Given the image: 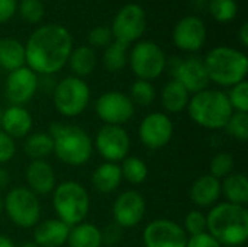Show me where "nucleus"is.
I'll list each match as a JSON object with an SVG mask.
<instances>
[{"label":"nucleus","mask_w":248,"mask_h":247,"mask_svg":"<svg viewBox=\"0 0 248 247\" xmlns=\"http://www.w3.org/2000/svg\"><path fill=\"white\" fill-rule=\"evenodd\" d=\"M73 51L70 31L58 23L42 25L35 29L25 44L26 66L41 76H51L62 70Z\"/></svg>","instance_id":"nucleus-1"},{"label":"nucleus","mask_w":248,"mask_h":247,"mask_svg":"<svg viewBox=\"0 0 248 247\" xmlns=\"http://www.w3.org/2000/svg\"><path fill=\"white\" fill-rule=\"evenodd\" d=\"M206 233L222 247H240L248 239V211L243 205L221 202L206 215Z\"/></svg>","instance_id":"nucleus-2"},{"label":"nucleus","mask_w":248,"mask_h":247,"mask_svg":"<svg viewBox=\"0 0 248 247\" xmlns=\"http://www.w3.org/2000/svg\"><path fill=\"white\" fill-rule=\"evenodd\" d=\"M48 134L54 141L52 153H55L60 162L78 167L90 160L93 154V141L83 128L55 122L49 127Z\"/></svg>","instance_id":"nucleus-3"},{"label":"nucleus","mask_w":248,"mask_h":247,"mask_svg":"<svg viewBox=\"0 0 248 247\" xmlns=\"http://www.w3.org/2000/svg\"><path fill=\"white\" fill-rule=\"evenodd\" d=\"M209 82L222 87H232L246 80L248 73V58L246 52L232 47H215L205 60Z\"/></svg>","instance_id":"nucleus-4"},{"label":"nucleus","mask_w":248,"mask_h":247,"mask_svg":"<svg viewBox=\"0 0 248 247\" xmlns=\"http://www.w3.org/2000/svg\"><path fill=\"white\" fill-rule=\"evenodd\" d=\"M186 109L189 111L193 122L208 130L225 128L234 112L228 96L224 92L215 89H205L195 93L190 98Z\"/></svg>","instance_id":"nucleus-5"},{"label":"nucleus","mask_w":248,"mask_h":247,"mask_svg":"<svg viewBox=\"0 0 248 247\" xmlns=\"http://www.w3.org/2000/svg\"><path fill=\"white\" fill-rule=\"evenodd\" d=\"M52 205L58 220L68 227H74L89 215L90 197L83 185L74 181H65L52 191Z\"/></svg>","instance_id":"nucleus-6"},{"label":"nucleus","mask_w":248,"mask_h":247,"mask_svg":"<svg viewBox=\"0 0 248 247\" xmlns=\"http://www.w3.org/2000/svg\"><path fill=\"white\" fill-rule=\"evenodd\" d=\"M52 100L55 109L64 116L80 115L90 102L89 84L76 76H68L60 80L52 90Z\"/></svg>","instance_id":"nucleus-7"},{"label":"nucleus","mask_w":248,"mask_h":247,"mask_svg":"<svg viewBox=\"0 0 248 247\" xmlns=\"http://www.w3.org/2000/svg\"><path fill=\"white\" fill-rule=\"evenodd\" d=\"M128 63L138 79L151 82L163 74L167 58L163 48L154 41H138L128 52Z\"/></svg>","instance_id":"nucleus-8"},{"label":"nucleus","mask_w":248,"mask_h":247,"mask_svg":"<svg viewBox=\"0 0 248 247\" xmlns=\"http://www.w3.org/2000/svg\"><path fill=\"white\" fill-rule=\"evenodd\" d=\"M3 207L10 221L20 229L35 227L39 221V199L29 188L17 186L10 189L4 198Z\"/></svg>","instance_id":"nucleus-9"},{"label":"nucleus","mask_w":248,"mask_h":247,"mask_svg":"<svg viewBox=\"0 0 248 247\" xmlns=\"http://www.w3.org/2000/svg\"><path fill=\"white\" fill-rule=\"evenodd\" d=\"M147 29V15L141 4L128 3L122 6L113 17L110 31L113 41L122 42L129 47V44L141 39Z\"/></svg>","instance_id":"nucleus-10"},{"label":"nucleus","mask_w":248,"mask_h":247,"mask_svg":"<svg viewBox=\"0 0 248 247\" xmlns=\"http://www.w3.org/2000/svg\"><path fill=\"white\" fill-rule=\"evenodd\" d=\"M99 154L109 163L122 162L131 150V138L119 125H103L94 140Z\"/></svg>","instance_id":"nucleus-11"},{"label":"nucleus","mask_w":248,"mask_h":247,"mask_svg":"<svg viewBox=\"0 0 248 247\" xmlns=\"http://www.w3.org/2000/svg\"><path fill=\"white\" fill-rule=\"evenodd\" d=\"M96 114L105 125L126 124L135 114V106L128 95L121 92H106L96 102Z\"/></svg>","instance_id":"nucleus-12"},{"label":"nucleus","mask_w":248,"mask_h":247,"mask_svg":"<svg viewBox=\"0 0 248 247\" xmlns=\"http://www.w3.org/2000/svg\"><path fill=\"white\" fill-rule=\"evenodd\" d=\"M173 131V122L164 112H151L141 121L138 135L145 147L158 150L170 143Z\"/></svg>","instance_id":"nucleus-13"},{"label":"nucleus","mask_w":248,"mask_h":247,"mask_svg":"<svg viewBox=\"0 0 248 247\" xmlns=\"http://www.w3.org/2000/svg\"><path fill=\"white\" fill-rule=\"evenodd\" d=\"M142 240L145 247H186L187 234L177 223L160 218L145 227Z\"/></svg>","instance_id":"nucleus-14"},{"label":"nucleus","mask_w":248,"mask_h":247,"mask_svg":"<svg viewBox=\"0 0 248 247\" xmlns=\"http://www.w3.org/2000/svg\"><path fill=\"white\" fill-rule=\"evenodd\" d=\"M38 87H39V77L28 66L10 71L4 83L6 98L12 105L16 106H22L28 103L36 93Z\"/></svg>","instance_id":"nucleus-15"},{"label":"nucleus","mask_w":248,"mask_h":247,"mask_svg":"<svg viewBox=\"0 0 248 247\" xmlns=\"http://www.w3.org/2000/svg\"><path fill=\"white\" fill-rule=\"evenodd\" d=\"M206 35L205 22L195 15H189L176 23L173 29V42L182 51L196 52L205 45Z\"/></svg>","instance_id":"nucleus-16"},{"label":"nucleus","mask_w":248,"mask_h":247,"mask_svg":"<svg viewBox=\"0 0 248 247\" xmlns=\"http://www.w3.org/2000/svg\"><path fill=\"white\" fill-rule=\"evenodd\" d=\"M145 215L144 197L137 191L121 194L113 204V221L121 229L137 227Z\"/></svg>","instance_id":"nucleus-17"},{"label":"nucleus","mask_w":248,"mask_h":247,"mask_svg":"<svg viewBox=\"0 0 248 247\" xmlns=\"http://www.w3.org/2000/svg\"><path fill=\"white\" fill-rule=\"evenodd\" d=\"M173 76L174 80L183 84L185 89L193 95L208 89L209 84V76L205 63L198 57H189L177 61L173 67Z\"/></svg>","instance_id":"nucleus-18"},{"label":"nucleus","mask_w":248,"mask_h":247,"mask_svg":"<svg viewBox=\"0 0 248 247\" xmlns=\"http://www.w3.org/2000/svg\"><path fill=\"white\" fill-rule=\"evenodd\" d=\"M29 189L38 195H48L55 189V172L45 160H32L26 169Z\"/></svg>","instance_id":"nucleus-19"},{"label":"nucleus","mask_w":248,"mask_h":247,"mask_svg":"<svg viewBox=\"0 0 248 247\" xmlns=\"http://www.w3.org/2000/svg\"><path fill=\"white\" fill-rule=\"evenodd\" d=\"M70 227L58 218L45 220L35 226L33 242L39 247H61L67 243Z\"/></svg>","instance_id":"nucleus-20"},{"label":"nucleus","mask_w":248,"mask_h":247,"mask_svg":"<svg viewBox=\"0 0 248 247\" xmlns=\"http://www.w3.org/2000/svg\"><path fill=\"white\" fill-rule=\"evenodd\" d=\"M0 128L13 140L26 137L32 130V116L23 106L12 105L3 111Z\"/></svg>","instance_id":"nucleus-21"},{"label":"nucleus","mask_w":248,"mask_h":247,"mask_svg":"<svg viewBox=\"0 0 248 247\" xmlns=\"http://www.w3.org/2000/svg\"><path fill=\"white\" fill-rule=\"evenodd\" d=\"M221 197V181L212 175L198 178L190 188V199L198 207H212Z\"/></svg>","instance_id":"nucleus-22"},{"label":"nucleus","mask_w":248,"mask_h":247,"mask_svg":"<svg viewBox=\"0 0 248 247\" xmlns=\"http://www.w3.org/2000/svg\"><path fill=\"white\" fill-rule=\"evenodd\" d=\"M122 182L121 167L116 163H103L92 175V185L100 194H110L119 188Z\"/></svg>","instance_id":"nucleus-23"},{"label":"nucleus","mask_w":248,"mask_h":247,"mask_svg":"<svg viewBox=\"0 0 248 247\" xmlns=\"http://www.w3.org/2000/svg\"><path fill=\"white\" fill-rule=\"evenodd\" d=\"M25 64V45L15 38H0V68L10 73Z\"/></svg>","instance_id":"nucleus-24"},{"label":"nucleus","mask_w":248,"mask_h":247,"mask_svg":"<svg viewBox=\"0 0 248 247\" xmlns=\"http://www.w3.org/2000/svg\"><path fill=\"white\" fill-rule=\"evenodd\" d=\"M190 93L177 80H170L161 90V106L170 114H179L189 105Z\"/></svg>","instance_id":"nucleus-25"},{"label":"nucleus","mask_w":248,"mask_h":247,"mask_svg":"<svg viewBox=\"0 0 248 247\" xmlns=\"http://www.w3.org/2000/svg\"><path fill=\"white\" fill-rule=\"evenodd\" d=\"M68 66L76 77H86L92 74L97 64L96 52L89 45H80L77 48H73L70 57H68Z\"/></svg>","instance_id":"nucleus-26"},{"label":"nucleus","mask_w":248,"mask_h":247,"mask_svg":"<svg viewBox=\"0 0 248 247\" xmlns=\"http://www.w3.org/2000/svg\"><path fill=\"white\" fill-rule=\"evenodd\" d=\"M221 194L227 198V202L243 205L248 204V179L243 173H231L224 178L221 183Z\"/></svg>","instance_id":"nucleus-27"},{"label":"nucleus","mask_w":248,"mask_h":247,"mask_svg":"<svg viewBox=\"0 0 248 247\" xmlns=\"http://www.w3.org/2000/svg\"><path fill=\"white\" fill-rule=\"evenodd\" d=\"M68 247H102V231L92 223H80L70 227Z\"/></svg>","instance_id":"nucleus-28"},{"label":"nucleus","mask_w":248,"mask_h":247,"mask_svg":"<svg viewBox=\"0 0 248 247\" xmlns=\"http://www.w3.org/2000/svg\"><path fill=\"white\" fill-rule=\"evenodd\" d=\"M23 150H25L26 156L31 157L32 160H44L54 150L52 137L48 132L31 134L23 144Z\"/></svg>","instance_id":"nucleus-29"},{"label":"nucleus","mask_w":248,"mask_h":247,"mask_svg":"<svg viewBox=\"0 0 248 247\" xmlns=\"http://www.w3.org/2000/svg\"><path fill=\"white\" fill-rule=\"evenodd\" d=\"M128 64V45L112 41L103 52V66L109 71H119Z\"/></svg>","instance_id":"nucleus-30"},{"label":"nucleus","mask_w":248,"mask_h":247,"mask_svg":"<svg viewBox=\"0 0 248 247\" xmlns=\"http://www.w3.org/2000/svg\"><path fill=\"white\" fill-rule=\"evenodd\" d=\"M121 167V173H122V179H125L126 182L132 183V185H140L142 182H145L147 176H148V167L144 163V160H141L140 157L135 156H126L122 160Z\"/></svg>","instance_id":"nucleus-31"},{"label":"nucleus","mask_w":248,"mask_h":247,"mask_svg":"<svg viewBox=\"0 0 248 247\" xmlns=\"http://www.w3.org/2000/svg\"><path fill=\"white\" fill-rule=\"evenodd\" d=\"M209 13L219 23L232 22L238 13L235 0H209Z\"/></svg>","instance_id":"nucleus-32"},{"label":"nucleus","mask_w":248,"mask_h":247,"mask_svg":"<svg viewBox=\"0 0 248 247\" xmlns=\"http://www.w3.org/2000/svg\"><path fill=\"white\" fill-rule=\"evenodd\" d=\"M129 99L132 100L134 105L150 106L154 102V99H155V89L151 84V82L138 79L131 86V96H129Z\"/></svg>","instance_id":"nucleus-33"},{"label":"nucleus","mask_w":248,"mask_h":247,"mask_svg":"<svg viewBox=\"0 0 248 247\" xmlns=\"http://www.w3.org/2000/svg\"><path fill=\"white\" fill-rule=\"evenodd\" d=\"M17 12L25 22L33 25L42 20L45 9L41 0H20L17 3Z\"/></svg>","instance_id":"nucleus-34"},{"label":"nucleus","mask_w":248,"mask_h":247,"mask_svg":"<svg viewBox=\"0 0 248 247\" xmlns=\"http://www.w3.org/2000/svg\"><path fill=\"white\" fill-rule=\"evenodd\" d=\"M225 131L240 140V141H247L248 140V114L244 112H232L231 118L228 119L225 125Z\"/></svg>","instance_id":"nucleus-35"},{"label":"nucleus","mask_w":248,"mask_h":247,"mask_svg":"<svg viewBox=\"0 0 248 247\" xmlns=\"http://www.w3.org/2000/svg\"><path fill=\"white\" fill-rule=\"evenodd\" d=\"M232 111L248 114V82L244 80L231 87L230 93L227 95Z\"/></svg>","instance_id":"nucleus-36"},{"label":"nucleus","mask_w":248,"mask_h":247,"mask_svg":"<svg viewBox=\"0 0 248 247\" xmlns=\"http://www.w3.org/2000/svg\"><path fill=\"white\" fill-rule=\"evenodd\" d=\"M232 169H234V157L230 153H219L211 160L209 175H212L217 179H222L231 175Z\"/></svg>","instance_id":"nucleus-37"},{"label":"nucleus","mask_w":248,"mask_h":247,"mask_svg":"<svg viewBox=\"0 0 248 247\" xmlns=\"http://www.w3.org/2000/svg\"><path fill=\"white\" fill-rule=\"evenodd\" d=\"M187 234L190 236H198L202 233H206V215L201 211H190L185 217V229Z\"/></svg>","instance_id":"nucleus-38"},{"label":"nucleus","mask_w":248,"mask_h":247,"mask_svg":"<svg viewBox=\"0 0 248 247\" xmlns=\"http://www.w3.org/2000/svg\"><path fill=\"white\" fill-rule=\"evenodd\" d=\"M113 41L109 26H96L89 32V44L92 48H106Z\"/></svg>","instance_id":"nucleus-39"},{"label":"nucleus","mask_w":248,"mask_h":247,"mask_svg":"<svg viewBox=\"0 0 248 247\" xmlns=\"http://www.w3.org/2000/svg\"><path fill=\"white\" fill-rule=\"evenodd\" d=\"M16 153V143L12 137L0 130V165L7 163Z\"/></svg>","instance_id":"nucleus-40"},{"label":"nucleus","mask_w":248,"mask_h":247,"mask_svg":"<svg viewBox=\"0 0 248 247\" xmlns=\"http://www.w3.org/2000/svg\"><path fill=\"white\" fill-rule=\"evenodd\" d=\"M100 231H102V243L106 246H115L122 239V229L119 226H116L115 223L108 226L105 230H100Z\"/></svg>","instance_id":"nucleus-41"},{"label":"nucleus","mask_w":248,"mask_h":247,"mask_svg":"<svg viewBox=\"0 0 248 247\" xmlns=\"http://www.w3.org/2000/svg\"><path fill=\"white\" fill-rule=\"evenodd\" d=\"M186 247H222L209 233H202L198 236L187 237Z\"/></svg>","instance_id":"nucleus-42"},{"label":"nucleus","mask_w":248,"mask_h":247,"mask_svg":"<svg viewBox=\"0 0 248 247\" xmlns=\"http://www.w3.org/2000/svg\"><path fill=\"white\" fill-rule=\"evenodd\" d=\"M17 12V0H0V25L9 22Z\"/></svg>","instance_id":"nucleus-43"},{"label":"nucleus","mask_w":248,"mask_h":247,"mask_svg":"<svg viewBox=\"0 0 248 247\" xmlns=\"http://www.w3.org/2000/svg\"><path fill=\"white\" fill-rule=\"evenodd\" d=\"M10 183V175L4 167H0V192L4 191Z\"/></svg>","instance_id":"nucleus-44"},{"label":"nucleus","mask_w":248,"mask_h":247,"mask_svg":"<svg viewBox=\"0 0 248 247\" xmlns=\"http://www.w3.org/2000/svg\"><path fill=\"white\" fill-rule=\"evenodd\" d=\"M238 39L243 47H248V23H243L238 29Z\"/></svg>","instance_id":"nucleus-45"},{"label":"nucleus","mask_w":248,"mask_h":247,"mask_svg":"<svg viewBox=\"0 0 248 247\" xmlns=\"http://www.w3.org/2000/svg\"><path fill=\"white\" fill-rule=\"evenodd\" d=\"M0 247H16V246H15V243H13L9 237H6V236L0 234Z\"/></svg>","instance_id":"nucleus-46"},{"label":"nucleus","mask_w":248,"mask_h":247,"mask_svg":"<svg viewBox=\"0 0 248 247\" xmlns=\"http://www.w3.org/2000/svg\"><path fill=\"white\" fill-rule=\"evenodd\" d=\"M19 247H39L35 242H25V243H22Z\"/></svg>","instance_id":"nucleus-47"},{"label":"nucleus","mask_w":248,"mask_h":247,"mask_svg":"<svg viewBox=\"0 0 248 247\" xmlns=\"http://www.w3.org/2000/svg\"><path fill=\"white\" fill-rule=\"evenodd\" d=\"M1 211H3V199L0 197V214H1Z\"/></svg>","instance_id":"nucleus-48"},{"label":"nucleus","mask_w":248,"mask_h":247,"mask_svg":"<svg viewBox=\"0 0 248 247\" xmlns=\"http://www.w3.org/2000/svg\"><path fill=\"white\" fill-rule=\"evenodd\" d=\"M1 118H3V109L0 108V127H1Z\"/></svg>","instance_id":"nucleus-49"},{"label":"nucleus","mask_w":248,"mask_h":247,"mask_svg":"<svg viewBox=\"0 0 248 247\" xmlns=\"http://www.w3.org/2000/svg\"><path fill=\"white\" fill-rule=\"evenodd\" d=\"M199 1H209V0H199Z\"/></svg>","instance_id":"nucleus-50"}]
</instances>
